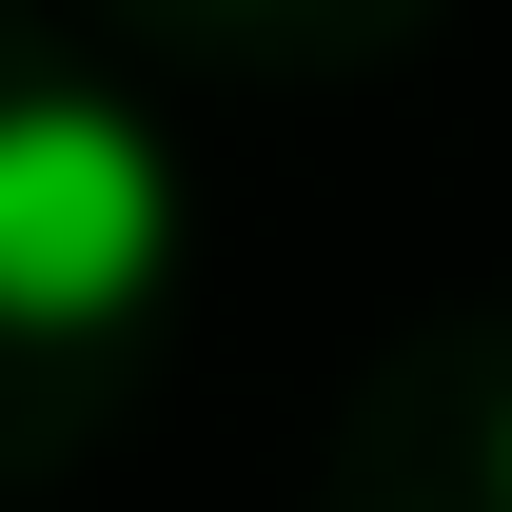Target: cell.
I'll return each instance as SVG.
<instances>
[{"instance_id":"7a4b0ae2","label":"cell","mask_w":512,"mask_h":512,"mask_svg":"<svg viewBox=\"0 0 512 512\" xmlns=\"http://www.w3.org/2000/svg\"><path fill=\"white\" fill-rule=\"evenodd\" d=\"M493 473H512V453H493Z\"/></svg>"},{"instance_id":"6da1fadb","label":"cell","mask_w":512,"mask_h":512,"mask_svg":"<svg viewBox=\"0 0 512 512\" xmlns=\"http://www.w3.org/2000/svg\"><path fill=\"white\" fill-rule=\"evenodd\" d=\"M178 237V178L119 99H20L0 119V316L20 335H99Z\"/></svg>"}]
</instances>
